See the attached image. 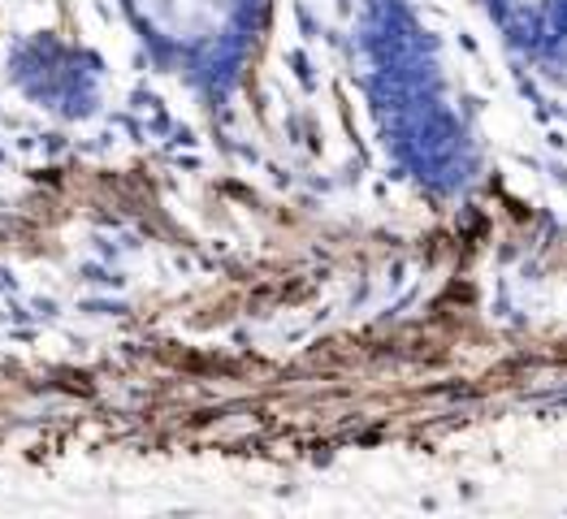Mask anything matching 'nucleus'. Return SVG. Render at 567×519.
I'll return each mask as SVG.
<instances>
[{"label":"nucleus","mask_w":567,"mask_h":519,"mask_svg":"<svg viewBox=\"0 0 567 519\" xmlns=\"http://www.w3.org/2000/svg\"><path fill=\"white\" fill-rule=\"evenodd\" d=\"M351 48L355 83L399 178L442 204L464 199L481 178V152L416 4L360 0Z\"/></svg>","instance_id":"obj_1"},{"label":"nucleus","mask_w":567,"mask_h":519,"mask_svg":"<svg viewBox=\"0 0 567 519\" xmlns=\"http://www.w3.org/2000/svg\"><path fill=\"white\" fill-rule=\"evenodd\" d=\"M152 65L204 104H230L260 52L269 0H117Z\"/></svg>","instance_id":"obj_2"},{"label":"nucleus","mask_w":567,"mask_h":519,"mask_svg":"<svg viewBox=\"0 0 567 519\" xmlns=\"http://www.w3.org/2000/svg\"><path fill=\"white\" fill-rule=\"evenodd\" d=\"M524 74L567 79V0H476Z\"/></svg>","instance_id":"obj_3"}]
</instances>
